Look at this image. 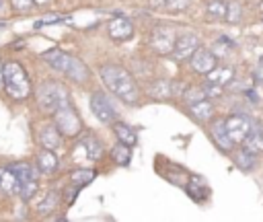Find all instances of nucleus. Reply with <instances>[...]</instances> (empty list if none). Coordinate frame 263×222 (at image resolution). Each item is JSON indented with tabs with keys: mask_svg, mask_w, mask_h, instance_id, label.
<instances>
[{
	"mask_svg": "<svg viewBox=\"0 0 263 222\" xmlns=\"http://www.w3.org/2000/svg\"><path fill=\"white\" fill-rule=\"evenodd\" d=\"M234 164H236L240 171H247V173H249V171H253L255 164H257V154H253V152L240 148L238 154L234 156Z\"/></svg>",
	"mask_w": 263,
	"mask_h": 222,
	"instance_id": "4be33fe9",
	"label": "nucleus"
},
{
	"mask_svg": "<svg viewBox=\"0 0 263 222\" xmlns=\"http://www.w3.org/2000/svg\"><path fill=\"white\" fill-rule=\"evenodd\" d=\"M107 31H109L111 39H115V41H125V39H129V37L134 35V25H132L127 18L117 16V18H113V21L109 23Z\"/></svg>",
	"mask_w": 263,
	"mask_h": 222,
	"instance_id": "9b49d317",
	"label": "nucleus"
},
{
	"mask_svg": "<svg viewBox=\"0 0 263 222\" xmlns=\"http://www.w3.org/2000/svg\"><path fill=\"white\" fill-rule=\"evenodd\" d=\"M37 166H39L41 173H53L58 169V158H55L53 150L45 148L43 152H39L37 154Z\"/></svg>",
	"mask_w": 263,
	"mask_h": 222,
	"instance_id": "aec40b11",
	"label": "nucleus"
},
{
	"mask_svg": "<svg viewBox=\"0 0 263 222\" xmlns=\"http://www.w3.org/2000/svg\"><path fill=\"white\" fill-rule=\"evenodd\" d=\"M90 111L103 123H113L115 121V111H113L111 103L107 101V97L103 92H92L90 95Z\"/></svg>",
	"mask_w": 263,
	"mask_h": 222,
	"instance_id": "0eeeda50",
	"label": "nucleus"
},
{
	"mask_svg": "<svg viewBox=\"0 0 263 222\" xmlns=\"http://www.w3.org/2000/svg\"><path fill=\"white\" fill-rule=\"evenodd\" d=\"M37 103L43 111L47 113H53L58 107L70 103V97H68V90L66 86H62L60 82H53V80H45L37 86Z\"/></svg>",
	"mask_w": 263,
	"mask_h": 222,
	"instance_id": "7ed1b4c3",
	"label": "nucleus"
},
{
	"mask_svg": "<svg viewBox=\"0 0 263 222\" xmlns=\"http://www.w3.org/2000/svg\"><path fill=\"white\" fill-rule=\"evenodd\" d=\"M58 199H60V195H58V191H47V195L43 197V201L39 203V212L41 214H47V212H51V210H55V206H58Z\"/></svg>",
	"mask_w": 263,
	"mask_h": 222,
	"instance_id": "cd10ccee",
	"label": "nucleus"
},
{
	"mask_svg": "<svg viewBox=\"0 0 263 222\" xmlns=\"http://www.w3.org/2000/svg\"><path fill=\"white\" fill-rule=\"evenodd\" d=\"M111 156H113V160H115L117 164L127 166V164H129V160H132V146H127V144L119 142V144H115V146H113Z\"/></svg>",
	"mask_w": 263,
	"mask_h": 222,
	"instance_id": "b1692460",
	"label": "nucleus"
},
{
	"mask_svg": "<svg viewBox=\"0 0 263 222\" xmlns=\"http://www.w3.org/2000/svg\"><path fill=\"white\" fill-rule=\"evenodd\" d=\"M4 88L12 99H25L31 92V82L25 68L18 62L4 64Z\"/></svg>",
	"mask_w": 263,
	"mask_h": 222,
	"instance_id": "f03ea898",
	"label": "nucleus"
},
{
	"mask_svg": "<svg viewBox=\"0 0 263 222\" xmlns=\"http://www.w3.org/2000/svg\"><path fill=\"white\" fill-rule=\"evenodd\" d=\"M0 191L8 195H16L21 191V183L10 169H0Z\"/></svg>",
	"mask_w": 263,
	"mask_h": 222,
	"instance_id": "2eb2a0df",
	"label": "nucleus"
},
{
	"mask_svg": "<svg viewBox=\"0 0 263 222\" xmlns=\"http://www.w3.org/2000/svg\"><path fill=\"white\" fill-rule=\"evenodd\" d=\"M66 76H70V78H72V80H76V82H84V80H88L90 72H88V68H86V64H84V62H80L78 58H74V55H72L70 66H68V70H66Z\"/></svg>",
	"mask_w": 263,
	"mask_h": 222,
	"instance_id": "a211bd4d",
	"label": "nucleus"
},
{
	"mask_svg": "<svg viewBox=\"0 0 263 222\" xmlns=\"http://www.w3.org/2000/svg\"><path fill=\"white\" fill-rule=\"evenodd\" d=\"M150 95H152L154 99H166V97H171V95H173V82H168V80H164V78L154 80V82L150 84Z\"/></svg>",
	"mask_w": 263,
	"mask_h": 222,
	"instance_id": "5701e85b",
	"label": "nucleus"
},
{
	"mask_svg": "<svg viewBox=\"0 0 263 222\" xmlns=\"http://www.w3.org/2000/svg\"><path fill=\"white\" fill-rule=\"evenodd\" d=\"M197 47H199L197 35H193V33H183L181 37H177L171 55H173L177 62H183V60H189Z\"/></svg>",
	"mask_w": 263,
	"mask_h": 222,
	"instance_id": "423d86ee",
	"label": "nucleus"
},
{
	"mask_svg": "<svg viewBox=\"0 0 263 222\" xmlns=\"http://www.w3.org/2000/svg\"><path fill=\"white\" fill-rule=\"evenodd\" d=\"M224 123H226V130H228V136L232 138V142L234 144H240L242 140H245V136L249 134V130H251V121L245 117V115H228L226 119H224Z\"/></svg>",
	"mask_w": 263,
	"mask_h": 222,
	"instance_id": "6e6552de",
	"label": "nucleus"
},
{
	"mask_svg": "<svg viewBox=\"0 0 263 222\" xmlns=\"http://www.w3.org/2000/svg\"><path fill=\"white\" fill-rule=\"evenodd\" d=\"M35 191H37V179H31V181H27V183H23L21 185V197L23 199H29V197H33L35 195Z\"/></svg>",
	"mask_w": 263,
	"mask_h": 222,
	"instance_id": "2f4dec72",
	"label": "nucleus"
},
{
	"mask_svg": "<svg viewBox=\"0 0 263 222\" xmlns=\"http://www.w3.org/2000/svg\"><path fill=\"white\" fill-rule=\"evenodd\" d=\"M185 101L191 105V103H197V101H201V99H205V92H203V88L201 86H191V88H187L185 90Z\"/></svg>",
	"mask_w": 263,
	"mask_h": 222,
	"instance_id": "7c9ffc66",
	"label": "nucleus"
},
{
	"mask_svg": "<svg viewBox=\"0 0 263 222\" xmlns=\"http://www.w3.org/2000/svg\"><path fill=\"white\" fill-rule=\"evenodd\" d=\"M39 142L43 148H49V150H58L60 144H62V134L60 130L55 127V123H45L41 125L39 130Z\"/></svg>",
	"mask_w": 263,
	"mask_h": 222,
	"instance_id": "4468645a",
	"label": "nucleus"
},
{
	"mask_svg": "<svg viewBox=\"0 0 263 222\" xmlns=\"http://www.w3.org/2000/svg\"><path fill=\"white\" fill-rule=\"evenodd\" d=\"M43 60H45L53 70H58V72L66 74V70H68V66H70L72 55H70V53H66V51H62V49H58V47H53V49L43 51Z\"/></svg>",
	"mask_w": 263,
	"mask_h": 222,
	"instance_id": "ddd939ff",
	"label": "nucleus"
},
{
	"mask_svg": "<svg viewBox=\"0 0 263 222\" xmlns=\"http://www.w3.org/2000/svg\"><path fill=\"white\" fill-rule=\"evenodd\" d=\"M189 113H191V117L193 119H197V121H208L212 115H214V105L210 103V101H205V99H201V101H197V103H191L189 105Z\"/></svg>",
	"mask_w": 263,
	"mask_h": 222,
	"instance_id": "f3484780",
	"label": "nucleus"
},
{
	"mask_svg": "<svg viewBox=\"0 0 263 222\" xmlns=\"http://www.w3.org/2000/svg\"><path fill=\"white\" fill-rule=\"evenodd\" d=\"M175 41L177 33L173 27H154L150 33V47L160 55H171Z\"/></svg>",
	"mask_w": 263,
	"mask_h": 222,
	"instance_id": "39448f33",
	"label": "nucleus"
},
{
	"mask_svg": "<svg viewBox=\"0 0 263 222\" xmlns=\"http://www.w3.org/2000/svg\"><path fill=\"white\" fill-rule=\"evenodd\" d=\"M8 169L16 175V179H18L21 185L27 183V181H31V179H37V173H35V169L29 162H16V164H10Z\"/></svg>",
	"mask_w": 263,
	"mask_h": 222,
	"instance_id": "412c9836",
	"label": "nucleus"
},
{
	"mask_svg": "<svg viewBox=\"0 0 263 222\" xmlns=\"http://www.w3.org/2000/svg\"><path fill=\"white\" fill-rule=\"evenodd\" d=\"M33 2H35V4H47L49 0H33Z\"/></svg>",
	"mask_w": 263,
	"mask_h": 222,
	"instance_id": "c9c22d12",
	"label": "nucleus"
},
{
	"mask_svg": "<svg viewBox=\"0 0 263 222\" xmlns=\"http://www.w3.org/2000/svg\"><path fill=\"white\" fill-rule=\"evenodd\" d=\"M240 144L245 150H249L253 154H261L263 152V127L259 123H251V130Z\"/></svg>",
	"mask_w": 263,
	"mask_h": 222,
	"instance_id": "f8f14e48",
	"label": "nucleus"
},
{
	"mask_svg": "<svg viewBox=\"0 0 263 222\" xmlns=\"http://www.w3.org/2000/svg\"><path fill=\"white\" fill-rule=\"evenodd\" d=\"M226 2L224 0H208L205 4V12H208V18H214V21H222L226 16Z\"/></svg>",
	"mask_w": 263,
	"mask_h": 222,
	"instance_id": "a878e982",
	"label": "nucleus"
},
{
	"mask_svg": "<svg viewBox=\"0 0 263 222\" xmlns=\"http://www.w3.org/2000/svg\"><path fill=\"white\" fill-rule=\"evenodd\" d=\"M0 6H2V0H0Z\"/></svg>",
	"mask_w": 263,
	"mask_h": 222,
	"instance_id": "e433bc0d",
	"label": "nucleus"
},
{
	"mask_svg": "<svg viewBox=\"0 0 263 222\" xmlns=\"http://www.w3.org/2000/svg\"><path fill=\"white\" fill-rule=\"evenodd\" d=\"M4 88V64H0V90Z\"/></svg>",
	"mask_w": 263,
	"mask_h": 222,
	"instance_id": "f704fd0d",
	"label": "nucleus"
},
{
	"mask_svg": "<svg viewBox=\"0 0 263 222\" xmlns=\"http://www.w3.org/2000/svg\"><path fill=\"white\" fill-rule=\"evenodd\" d=\"M80 144H82V148H84V152H86V156H88L90 160L101 158V154H103V146H101V142H99L95 136H86Z\"/></svg>",
	"mask_w": 263,
	"mask_h": 222,
	"instance_id": "393cba45",
	"label": "nucleus"
},
{
	"mask_svg": "<svg viewBox=\"0 0 263 222\" xmlns=\"http://www.w3.org/2000/svg\"><path fill=\"white\" fill-rule=\"evenodd\" d=\"M92 179H95V171H90V169H78V171H72V173H70V181H72L76 187L88 185Z\"/></svg>",
	"mask_w": 263,
	"mask_h": 222,
	"instance_id": "bb28decb",
	"label": "nucleus"
},
{
	"mask_svg": "<svg viewBox=\"0 0 263 222\" xmlns=\"http://www.w3.org/2000/svg\"><path fill=\"white\" fill-rule=\"evenodd\" d=\"M210 136H212L214 144H216L222 152H230V150L234 148V142H232V138L228 136V130H226L224 119H216V121L210 125Z\"/></svg>",
	"mask_w": 263,
	"mask_h": 222,
	"instance_id": "9d476101",
	"label": "nucleus"
},
{
	"mask_svg": "<svg viewBox=\"0 0 263 222\" xmlns=\"http://www.w3.org/2000/svg\"><path fill=\"white\" fill-rule=\"evenodd\" d=\"M164 6V0H150V8H160L162 10Z\"/></svg>",
	"mask_w": 263,
	"mask_h": 222,
	"instance_id": "72a5a7b5",
	"label": "nucleus"
},
{
	"mask_svg": "<svg viewBox=\"0 0 263 222\" xmlns=\"http://www.w3.org/2000/svg\"><path fill=\"white\" fill-rule=\"evenodd\" d=\"M101 78L105 82V86L117 97L121 99L123 103L127 105H136L140 101V88L134 80V76L121 68V66H115V64H105L101 68Z\"/></svg>",
	"mask_w": 263,
	"mask_h": 222,
	"instance_id": "f257e3e1",
	"label": "nucleus"
},
{
	"mask_svg": "<svg viewBox=\"0 0 263 222\" xmlns=\"http://www.w3.org/2000/svg\"><path fill=\"white\" fill-rule=\"evenodd\" d=\"M240 16H242V6H240L238 2H230V4L226 6V16H224V21H228V23H238Z\"/></svg>",
	"mask_w": 263,
	"mask_h": 222,
	"instance_id": "c756f323",
	"label": "nucleus"
},
{
	"mask_svg": "<svg viewBox=\"0 0 263 222\" xmlns=\"http://www.w3.org/2000/svg\"><path fill=\"white\" fill-rule=\"evenodd\" d=\"M189 6V0H164L162 10H166L168 14H179Z\"/></svg>",
	"mask_w": 263,
	"mask_h": 222,
	"instance_id": "c85d7f7f",
	"label": "nucleus"
},
{
	"mask_svg": "<svg viewBox=\"0 0 263 222\" xmlns=\"http://www.w3.org/2000/svg\"><path fill=\"white\" fill-rule=\"evenodd\" d=\"M208 82L218 84V86H226L232 78H234V70L230 66H216L214 70H210L208 74Z\"/></svg>",
	"mask_w": 263,
	"mask_h": 222,
	"instance_id": "dca6fc26",
	"label": "nucleus"
},
{
	"mask_svg": "<svg viewBox=\"0 0 263 222\" xmlns=\"http://www.w3.org/2000/svg\"><path fill=\"white\" fill-rule=\"evenodd\" d=\"M53 123L60 130V134L66 138H72L82 130V121L70 103H66L53 111Z\"/></svg>",
	"mask_w": 263,
	"mask_h": 222,
	"instance_id": "20e7f679",
	"label": "nucleus"
},
{
	"mask_svg": "<svg viewBox=\"0 0 263 222\" xmlns=\"http://www.w3.org/2000/svg\"><path fill=\"white\" fill-rule=\"evenodd\" d=\"M12 2V6L18 10V12H27V10H31V6H33V0H10Z\"/></svg>",
	"mask_w": 263,
	"mask_h": 222,
	"instance_id": "473e14b6",
	"label": "nucleus"
},
{
	"mask_svg": "<svg viewBox=\"0 0 263 222\" xmlns=\"http://www.w3.org/2000/svg\"><path fill=\"white\" fill-rule=\"evenodd\" d=\"M113 132H115V136L119 138V142H123V144H127V146H136L138 136H136V132H134L129 125H125V123H121V121H113Z\"/></svg>",
	"mask_w": 263,
	"mask_h": 222,
	"instance_id": "6ab92c4d",
	"label": "nucleus"
},
{
	"mask_svg": "<svg viewBox=\"0 0 263 222\" xmlns=\"http://www.w3.org/2000/svg\"><path fill=\"white\" fill-rule=\"evenodd\" d=\"M218 66V58L214 51L205 49V47H197L191 55V68L199 74H208L210 70H214Z\"/></svg>",
	"mask_w": 263,
	"mask_h": 222,
	"instance_id": "1a4fd4ad",
	"label": "nucleus"
}]
</instances>
